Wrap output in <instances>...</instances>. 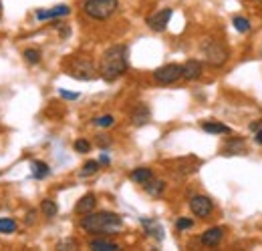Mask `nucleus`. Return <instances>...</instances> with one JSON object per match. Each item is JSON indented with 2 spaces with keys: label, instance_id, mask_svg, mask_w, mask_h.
Here are the masks:
<instances>
[{
  "label": "nucleus",
  "instance_id": "25",
  "mask_svg": "<svg viewBox=\"0 0 262 251\" xmlns=\"http://www.w3.org/2000/svg\"><path fill=\"white\" fill-rule=\"evenodd\" d=\"M25 59H27V63L38 64L40 63V53L34 51V48H27V51H25Z\"/></svg>",
  "mask_w": 262,
  "mask_h": 251
},
{
  "label": "nucleus",
  "instance_id": "11",
  "mask_svg": "<svg viewBox=\"0 0 262 251\" xmlns=\"http://www.w3.org/2000/svg\"><path fill=\"white\" fill-rule=\"evenodd\" d=\"M95 205H97L95 195H93V193H87V195H83V197L77 201L75 211H77L79 215H87V213H91V211L95 209Z\"/></svg>",
  "mask_w": 262,
  "mask_h": 251
},
{
  "label": "nucleus",
  "instance_id": "6",
  "mask_svg": "<svg viewBox=\"0 0 262 251\" xmlns=\"http://www.w3.org/2000/svg\"><path fill=\"white\" fill-rule=\"evenodd\" d=\"M154 79L160 83V85H171L176 81L182 79V66L180 64H164L160 66L156 72H154Z\"/></svg>",
  "mask_w": 262,
  "mask_h": 251
},
{
  "label": "nucleus",
  "instance_id": "30",
  "mask_svg": "<svg viewBox=\"0 0 262 251\" xmlns=\"http://www.w3.org/2000/svg\"><path fill=\"white\" fill-rule=\"evenodd\" d=\"M260 129H262V119H260V121L250 123V131H252V133H256V131H260Z\"/></svg>",
  "mask_w": 262,
  "mask_h": 251
},
{
  "label": "nucleus",
  "instance_id": "9",
  "mask_svg": "<svg viewBox=\"0 0 262 251\" xmlns=\"http://www.w3.org/2000/svg\"><path fill=\"white\" fill-rule=\"evenodd\" d=\"M222 237H224V229H222V227H212V229H208V231L200 237V241H202V245H206V247H216V245L222 241Z\"/></svg>",
  "mask_w": 262,
  "mask_h": 251
},
{
  "label": "nucleus",
  "instance_id": "32",
  "mask_svg": "<svg viewBox=\"0 0 262 251\" xmlns=\"http://www.w3.org/2000/svg\"><path fill=\"white\" fill-rule=\"evenodd\" d=\"M254 135H256V137H254V139H256V143H258V145H262V129H260V131H256Z\"/></svg>",
  "mask_w": 262,
  "mask_h": 251
},
{
  "label": "nucleus",
  "instance_id": "5",
  "mask_svg": "<svg viewBox=\"0 0 262 251\" xmlns=\"http://www.w3.org/2000/svg\"><path fill=\"white\" fill-rule=\"evenodd\" d=\"M69 74L79 79V81H93L97 74H95V66L91 61L87 59H75L71 68H69Z\"/></svg>",
  "mask_w": 262,
  "mask_h": 251
},
{
  "label": "nucleus",
  "instance_id": "26",
  "mask_svg": "<svg viewBox=\"0 0 262 251\" xmlns=\"http://www.w3.org/2000/svg\"><path fill=\"white\" fill-rule=\"evenodd\" d=\"M89 149H91V143L89 141H85V139L75 141V151L77 153H89Z\"/></svg>",
  "mask_w": 262,
  "mask_h": 251
},
{
  "label": "nucleus",
  "instance_id": "21",
  "mask_svg": "<svg viewBox=\"0 0 262 251\" xmlns=\"http://www.w3.org/2000/svg\"><path fill=\"white\" fill-rule=\"evenodd\" d=\"M232 24H234V29H236V31L242 32V34L250 31V22H248V18H244V16H234Z\"/></svg>",
  "mask_w": 262,
  "mask_h": 251
},
{
  "label": "nucleus",
  "instance_id": "3",
  "mask_svg": "<svg viewBox=\"0 0 262 251\" xmlns=\"http://www.w3.org/2000/svg\"><path fill=\"white\" fill-rule=\"evenodd\" d=\"M202 53H204L206 63L210 64V66H214V68L224 66L230 59L228 46H226L224 42H220V40H214V38H208V40L202 44Z\"/></svg>",
  "mask_w": 262,
  "mask_h": 251
},
{
  "label": "nucleus",
  "instance_id": "12",
  "mask_svg": "<svg viewBox=\"0 0 262 251\" xmlns=\"http://www.w3.org/2000/svg\"><path fill=\"white\" fill-rule=\"evenodd\" d=\"M202 70H204V66H202L200 61H188L182 66V77L186 81H198L202 77Z\"/></svg>",
  "mask_w": 262,
  "mask_h": 251
},
{
  "label": "nucleus",
  "instance_id": "15",
  "mask_svg": "<svg viewBox=\"0 0 262 251\" xmlns=\"http://www.w3.org/2000/svg\"><path fill=\"white\" fill-rule=\"evenodd\" d=\"M131 181H135V183H147L149 179H154V173H151V169H147V167H139V169H133L131 171Z\"/></svg>",
  "mask_w": 262,
  "mask_h": 251
},
{
  "label": "nucleus",
  "instance_id": "22",
  "mask_svg": "<svg viewBox=\"0 0 262 251\" xmlns=\"http://www.w3.org/2000/svg\"><path fill=\"white\" fill-rule=\"evenodd\" d=\"M226 153L228 155H236V153H244V141L242 139H234L226 147Z\"/></svg>",
  "mask_w": 262,
  "mask_h": 251
},
{
  "label": "nucleus",
  "instance_id": "8",
  "mask_svg": "<svg viewBox=\"0 0 262 251\" xmlns=\"http://www.w3.org/2000/svg\"><path fill=\"white\" fill-rule=\"evenodd\" d=\"M171 14H173L171 8H162V10L154 12V14H149L145 22H147V27H149L151 31L164 32L165 29H167V24H169V20H171Z\"/></svg>",
  "mask_w": 262,
  "mask_h": 251
},
{
  "label": "nucleus",
  "instance_id": "7",
  "mask_svg": "<svg viewBox=\"0 0 262 251\" xmlns=\"http://www.w3.org/2000/svg\"><path fill=\"white\" fill-rule=\"evenodd\" d=\"M190 209H192V213L196 215V217H210L212 215V211H214V203H212V199L210 197H206V195H194L192 199H190Z\"/></svg>",
  "mask_w": 262,
  "mask_h": 251
},
{
  "label": "nucleus",
  "instance_id": "23",
  "mask_svg": "<svg viewBox=\"0 0 262 251\" xmlns=\"http://www.w3.org/2000/svg\"><path fill=\"white\" fill-rule=\"evenodd\" d=\"M16 231V221L14 219H0V233H14Z\"/></svg>",
  "mask_w": 262,
  "mask_h": 251
},
{
  "label": "nucleus",
  "instance_id": "31",
  "mask_svg": "<svg viewBox=\"0 0 262 251\" xmlns=\"http://www.w3.org/2000/svg\"><path fill=\"white\" fill-rule=\"evenodd\" d=\"M97 143H99V145H101V147H107V145H109L111 141H109L107 137H99V139H97Z\"/></svg>",
  "mask_w": 262,
  "mask_h": 251
},
{
  "label": "nucleus",
  "instance_id": "16",
  "mask_svg": "<svg viewBox=\"0 0 262 251\" xmlns=\"http://www.w3.org/2000/svg\"><path fill=\"white\" fill-rule=\"evenodd\" d=\"M141 223H143L145 231H147L151 237H156L158 241H162V239H164V229H162V225H158L154 219H141Z\"/></svg>",
  "mask_w": 262,
  "mask_h": 251
},
{
  "label": "nucleus",
  "instance_id": "27",
  "mask_svg": "<svg viewBox=\"0 0 262 251\" xmlns=\"http://www.w3.org/2000/svg\"><path fill=\"white\" fill-rule=\"evenodd\" d=\"M113 123H115V119H113L111 115H103V117L95 119V125H97V127H103V129H105V127H111Z\"/></svg>",
  "mask_w": 262,
  "mask_h": 251
},
{
  "label": "nucleus",
  "instance_id": "10",
  "mask_svg": "<svg viewBox=\"0 0 262 251\" xmlns=\"http://www.w3.org/2000/svg\"><path fill=\"white\" fill-rule=\"evenodd\" d=\"M149 119H151V111H149V107L147 105H137L135 109H133V113H131V123L137 127L145 125V123H149Z\"/></svg>",
  "mask_w": 262,
  "mask_h": 251
},
{
  "label": "nucleus",
  "instance_id": "18",
  "mask_svg": "<svg viewBox=\"0 0 262 251\" xmlns=\"http://www.w3.org/2000/svg\"><path fill=\"white\" fill-rule=\"evenodd\" d=\"M143 187H145V191H147L151 197H160V195L164 193L165 183L164 181H154V179H149L147 183H143Z\"/></svg>",
  "mask_w": 262,
  "mask_h": 251
},
{
  "label": "nucleus",
  "instance_id": "24",
  "mask_svg": "<svg viewBox=\"0 0 262 251\" xmlns=\"http://www.w3.org/2000/svg\"><path fill=\"white\" fill-rule=\"evenodd\" d=\"M97 171H99V161H87V163L83 165L81 175H83V177H89V175H95Z\"/></svg>",
  "mask_w": 262,
  "mask_h": 251
},
{
  "label": "nucleus",
  "instance_id": "20",
  "mask_svg": "<svg viewBox=\"0 0 262 251\" xmlns=\"http://www.w3.org/2000/svg\"><path fill=\"white\" fill-rule=\"evenodd\" d=\"M40 211L45 213V217H55V215L59 213V207H57V203H55V201L45 199V201L40 203Z\"/></svg>",
  "mask_w": 262,
  "mask_h": 251
},
{
  "label": "nucleus",
  "instance_id": "4",
  "mask_svg": "<svg viewBox=\"0 0 262 251\" xmlns=\"http://www.w3.org/2000/svg\"><path fill=\"white\" fill-rule=\"evenodd\" d=\"M117 8H119V0H85L83 2L85 14L95 20H107L109 16L115 14Z\"/></svg>",
  "mask_w": 262,
  "mask_h": 251
},
{
  "label": "nucleus",
  "instance_id": "33",
  "mask_svg": "<svg viewBox=\"0 0 262 251\" xmlns=\"http://www.w3.org/2000/svg\"><path fill=\"white\" fill-rule=\"evenodd\" d=\"M99 161H101V163H103V165H107V163H109V157H107V155H105V153H103V155H101V159H99Z\"/></svg>",
  "mask_w": 262,
  "mask_h": 251
},
{
  "label": "nucleus",
  "instance_id": "2",
  "mask_svg": "<svg viewBox=\"0 0 262 251\" xmlns=\"http://www.w3.org/2000/svg\"><path fill=\"white\" fill-rule=\"evenodd\" d=\"M81 227L89 233H113L123 227V219L111 211H99V213L91 211L81 219Z\"/></svg>",
  "mask_w": 262,
  "mask_h": 251
},
{
  "label": "nucleus",
  "instance_id": "35",
  "mask_svg": "<svg viewBox=\"0 0 262 251\" xmlns=\"http://www.w3.org/2000/svg\"><path fill=\"white\" fill-rule=\"evenodd\" d=\"M258 2H262V0H258Z\"/></svg>",
  "mask_w": 262,
  "mask_h": 251
},
{
  "label": "nucleus",
  "instance_id": "34",
  "mask_svg": "<svg viewBox=\"0 0 262 251\" xmlns=\"http://www.w3.org/2000/svg\"><path fill=\"white\" fill-rule=\"evenodd\" d=\"M260 57H262V46H260Z\"/></svg>",
  "mask_w": 262,
  "mask_h": 251
},
{
  "label": "nucleus",
  "instance_id": "17",
  "mask_svg": "<svg viewBox=\"0 0 262 251\" xmlns=\"http://www.w3.org/2000/svg\"><path fill=\"white\" fill-rule=\"evenodd\" d=\"M89 247L95 251H117L119 249V245L117 243H113V241H107V239H93L91 243H89Z\"/></svg>",
  "mask_w": 262,
  "mask_h": 251
},
{
  "label": "nucleus",
  "instance_id": "14",
  "mask_svg": "<svg viewBox=\"0 0 262 251\" xmlns=\"http://www.w3.org/2000/svg\"><path fill=\"white\" fill-rule=\"evenodd\" d=\"M202 129H204L206 133H210V135H230V133H232L228 125L216 123V121H206V123H202Z\"/></svg>",
  "mask_w": 262,
  "mask_h": 251
},
{
  "label": "nucleus",
  "instance_id": "19",
  "mask_svg": "<svg viewBox=\"0 0 262 251\" xmlns=\"http://www.w3.org/2000/svg\"><path fill=\"white\" fill-rule=\"evenodd\" d=\"M33 175L36 179H45L49 173H51V169H49V165L47 163H42V161H33Z\"/></svg>",
  "mask_w": 262,
  "mask_h": 251
},
{
  "label": "nucleus",
  "instance_id": "28",
  "mask_svg": "<svg viewBox=\"0 0 262 251\" xmlns=\"http://www.w3.org/2000/svg\"><path fill=\"white\" fill-rule=\"evenodd\" d=\"M176 227H178V231H184V229H192V227H194V221L188 219V217H182V219H178Z\"/></svg>",
  "mask_w": 262,
  "mask_h": 251
},
{
  "label": "nucleus",
  "instance_id": "13",
  "mask_svg": "<svg viewBox=\"0 0 262 251\" xmlns=\"http://www.w3.org/2000/svg\"><path fill=\"white\" fill-rule=\"evenodd\" d=\"M69 12H71V8H69L67 4H59V6L51 8V10H38V12H36V18H38V20H47V18H57V16H67Z\"/></svg>",
  "mask_w": 262,
  "mask_h": 251
},
{
  "label": "nucleus",
  "instance_id": "1",
  "mask_svg": "<svg viewBox=\"0 0 262 251\" xmlns=\"http://www.w3.org/2000/svg\"><path fill=\"white\" fill-rule=\"evenodd\" d=\"M127 66H129V63H127V46L115 44V46H111L103 53L101 64H99V74L107 83H113L121 74L127 72Z\"/></svg>",
  "mask_w": 262,
  "mask_h": 251
},
{
  "label": "nucleus",
  "instance_id": "29",
  "mask_svg": "<svg viewBox=\"0 0 262 251\" xmlns=\"http://www.w3.org/2000/svg\"><path fill=\"white\" fill-rule=\"evenodd\" d=\"M59 94H61L63 98H67V101H75V98H79V93H69V91H65V89H61Z\"/></svg>",
  "mask_w": 262,
  "mask_h": 251
}]
</instances>
